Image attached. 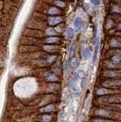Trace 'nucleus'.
I'll return each mask as SVG.
<instances>
[{"instance_id": "obj_3", "label": "nucleus", "mask_w": 121, "mask_h": 122, "mask_svg": "<svg viewBox=\"0 0 121 122\" xmlns=\"http://www.w3.org/2000/svg\"><path fill=\"white\" fill-rule=\"evenodd\" d=\"M94 115L97 117H99L101 118H103V117L110 118L112 116V113L111 111H109V110L104 109V108H99L94 111Z\"/></svg>"}, {"instance_id": "obj_28", "label": "nucleus", "mask_w": 121, "mask_h": 122, "mask_svg": "<svg viewBox=\"0 0 121 122\" xmlns=\"http://www.w3.org/2000/svg\"><path fill=\"white\" fill-rule=\"evenodd\" d=\"M86 85V79L85 78H82V83H81V86L82 88H84Z\"/></svg>"}, {"instance_id": "obj_29", "label": "nucleus", "mask_w": 121, "mask_h": 122, "mask_svg": "<svg viewBox=\"0 0 121 122\" xmlns=\"http://www.w3.org/2000/svg\"><path fill=\"white\" fill-rule=\"evenodd\" d=\"M118 28H119L120 30H121V24H120V25H119V26H118Z\"/></svg>"}, {"instance_id": "obj_25", "label": "nucleus", "mask_w": 121, "mask_h": 122, "mask_svg": "<svg viewBox=\"0 0 121 122\" xmlns=\"http://www.w3.org/2000/svg\"><path fill=\"white\" fill-rule=\"evenodd\" d=\"M67 70H68V63L66 61H64V63L63 64V70L64 72H66Z\"/></svg>"}, {"instance_id": "obj_8", "label": "nucleus", "mask_w": 121, "mask_h": 122, "mask_svg": "<svg viewBox=\"0 0 121 122\" xmlns=\"http://www.w3.org/2000/svg\"><path fill=\"white\" fill-rule=\"evenodd\" d=\"M59 41V38L58 37H47L45 42L48 44H56L57 42Z\"/></svg>"}, {"instance_id": "obj_7", "label": "nucleus", "mask_w": 121, "mask_h": 122, "mask_svg": "<svg viewBox=\"0 0 121 122\" xmlns=\"http://www.w3.org/2000/svg\"><path fill=\"white\" fill-rule=\"evenodd\" d=\"M82 20L80 17H77L75 18V21H74V27L77 30H80V28H82Z\"/></svg>"}, {"instance_id": "obj_4", "label": "nucleus", "mask_w": 121, "mask_h": 122, "mask_svg": "<svg viewBox=\"0 0 121 122\" xmlns=\"http://www.w3.org/2000/svg\"><path fill=\"white\" fill-rule=\"evenodd\" d=\"M104 76L106 77H116V76H121V70H107L104 72Z\"/></svg>"}, {"instance_id": "obj_1", "label": "nucleus", "mask_w": 121, "mask_h": 122, "mask_svg": "<svg viewBox=\"0 0 121 122\" xmlns=\"http://www.w3.org/2000/svg\"><path fill=\"white\" fill-rule=\"evenodd\" d=\"M100 103H107V104H111V103H121V98L117 95H104L99 98L98 100Z\"/></svg>"}, {"instance_id": "obj_6", "label": "nucleus", "mask_w": 121, "mask_h": 122, "mask_svg": "<svg viewBox=\"0 0 121 122\" xmlns=\"http://www.w3.org/2000/svg\"><path fill=\"white\" fill-rule=\"evenodd\" d=\"M99 44H100V41L99 39H97L96 41V43H95V47H94V54H93V62L94 63L97 60V53L98 51H99Z\"/></svg>"}, {"instance_id": "obj_19", "label": "nucleus", "mask_w": 121, "mask_h": 122, "mask_svg": "<svg viewBox=\"0 0 121 122\" xmlns=\"http://www.w3.org/2000/svg\"><path fill=\"white\" fill-rule=\"evenodd\" d=\"M89 55H90V51H89V50L88 48H85V49L83 50V51H82V56H83V58L87 59L89 56Z\"/></svg>"}, {"instance_id": "obj_2", "label": "nucleus", "mask_w": 121, "mask_h": 122, "mask_svg": "<svg viewBox=\"0 0 121 122\" xmlns=\"http://www.w3.org/2000/svg\"><path fill=\"white\" fill-rule=\"evenodd\" d=\"M102 85L107 89L121 87V79H107L102 83Z\"/></svg>"}, {"instance_id": "obj_5", "label": "nucleus", "mask_w": 121, "mask_h": 122, "mask_svg": "<svg viewBox=\"0 0 121 122\" xmlns=\"http://www.w3.org/2000/svg\"><path fill=\"white\" fill-rule=\"evenodd\" d=\"M62 18L59 17V16H56V17H51L48 19V24L50 25H56L59 24L60 22L62 21Z\"/></svg>"}, {"instance_id": "obj_12", "label": "nucleus", "mask_w": 121, "mask_h": 122, "mask_svg": "<svg viewBox=\"0 0 121 122\" xmlns=\"http://www.w3.org/2000/svg\"><path fill=\"white\" fill-rule=\"evenodd\" d=\"M79 65V62H78V60L77 58H75V57H73V58H72L71 61H70V67L72 69H76Z\"/></svg>"}, {"instance_id": "obj_18", "label": "nucleus", "mask_w": 121, "mask_h": 122, "mask_svg": "<svg viewBox=\"0 0 121 122\" xmlns=\"http://www.w3.org/2000/svg\"><path fill=\"white\" fill-rule=\"evenodd\" d=\"M48 12L50 15H57V14L59 13V10L58 9H56V8L53 7V8H51V9H50V10H49Z\"/></svg>"}, {"instance_id": "obj_17", "label": "nucleus", "mask_w": 121, "mask_h": 122, "mask_svg": "<svg viewBox=\"0 0 121 122\" xmlns=\"http://www.w3.org/2000/svg\"><path fill=\"white\" fill-rule=\"evenodd\" d=\"M56 48L55 46H53L52 44H49V45H45L44 47V49L47 52H53L54 51V49Z\"/></svg>"}, {"instance_id": "obj_9", "label": "nucleus", "mask_w": 121, "mask_h": 122, "mask_svg": "<svg viewBox=\"0 0 121 122\" xmlns=\"http://www.w3.org/2000/svg\"><path fill=\"white\" fill-rule=\"evenodd\" d=\"M46 78L48 81L50 82H56L58 80V77L56 76L54 73H53V72H47V76H46Z\"/></svg>"}, {"instance_id": "obj_16", "label": "nucleus", "mask_w": 121, "mask_h": 122, "mask_svg": "<svg viewBox=\"0 0 121 122\" xmlns=\"http://www.w3.org/2000/svg\"><path fill=\"white\" fill-rule=\"evenodd\" d=\"M74 34H75L74 30L73 28H68L67 31H66V35H67V37H68L69 39H72V38L74 37Z\"/></svg>"}, {"instance_id": "obj_23", "label": "nucleus", "mask_w": 121, "mask_h": 122, "mask_svg": "<svg viewBox=\"0 0 121 122\" xmlns=\"http://www.w3.org/2000/svg\"><path fill=\"white\" fill-rule=\"evenodd\" d=\"M47 34H48V35H55L56 34V32H55V30L53 29V28H48L47 30Z\"/></svg>"}, {"instance_id": "obj_14", "label": "nucleus", "mask_w": 121, "mask_h": 122, "mask_svg": "<svg viewBox=\"0 0 121 122\" xmlns=\"http://www.w3.org/2000/svg\"><path fill=\"white\" fill-rule=\"evenodd\" d=\"M111 60L113 63H118L121 61V55L120 54H115L112 56Z\"/></svg>"}, {"instance_id": "obj_27", "label": "nucleus", "mask_w": 121, "mask_h": 122, "mask_svg": "<svg viewBox=\"0 0 121 122\" xmlns=\"http://www.w3.org/2000/svg\"><path fill=\"white\" fill-rule=\"evenodd\" d=\"M91 1H92V2L94 5H98L101 3V0H91Z\"/></svg>"}, {"instance_id": "obj_20", "label": "nucleus", "mask_w": 121, "mask_h": 122, "mask_svg": "<svg viewBox=\"0 0 121 122\" xmlns=\"http://www.w3.org/2000/svg\"><path fill=\"white\" fill-rule=\"evenodd\" d=\"M55 60H56V56H50L46 59L45 62L47 63H52L53 62H54Z\"/></svg>"}, {"instance_id": "obj_15", "label": "nucleus", "mask_w": 121, "mask_h": 122, "mask_svg": "<svg viewBox=\"0 0 121 122\" xmlns=\"http://www.w3.org/2000/svg\"><path fill=\"white\" fill-rule=\"evenodd\" d=\"M111 46L112 47H120V42L117 41L116 38H113V39L111 41V43H110Z\"/></svg>"}, {"instance_id": "obj_11", "label": "nucleus", "mask_w": 121, "mask_h": 122, "mask_svg": "<svg viewBox=\"0 0 121 122\" xmlns=\"http://www.w3.org/2000/svg\"><path fill=\"white\" fill-rule=\"evenodd\" d=\"M111 92V90L109 89H106V88H100L97 90V95H104L109 94Z\"/></svg>"}, {"instance_id": "obj_10", "label": "nucleus", "mask_w": 121, "mask_h": 122, "mask_svg": "<svg viewBox=\"0 0 121 122\" xmlns=\"http://www.w3.org/2000/svg\"><path fill=\"white\" fill-rule=\"evenodd\" d=\"M70 88L73 93L78 94L79 92V89L77 86V84L75 83V81H73V80H71V82H70Z\"/></svg>"}, {"instance_id": "obj_21", "label": "nucleus", "mask_w": 121, "mask_h": 122, "mask_svg": "<svg viewBox=\"0 0 121 122\" xmlns=\"http://www.w3.org/2000/svg\"><path fill=\"white\" fill-rule=\"evenodd\" d=\"M93 122H113V121L107 119H104V118H96V119L93 120Z\"/></svg>"}, {"instance_id": "obj_26", "label": "nucleus", "mask_w": 121, "mask_h": 122, "mask_svg": "<svg viewBox=\"0 0 121 122\" xmlns=\"http://www.w3.org/2000/svg\"><path fill=\"white\" fill-rule=\"evenodd\" d=\"M74 53H75V47H74V46H73V47H72L71 49H70V53H69L71 58H73V57H74L73 56Z\"/></svg>"}, {"instance_id": "obj_13", "label": "nucleus", "mask_w": 121, "mask_h": 122, "mask_svg": "<svg viewBox=\"0 0 121 122\" xmlns=\"http://www.w3.org/2000/svg\"><path fill=\"white\" fill-rule=\"evenodd\" d=\"M53 110H54V105H52V104L45 106L44 108H43L42 109H41V111L44 112H51Z\"/></svg>"}, {"instance_id": "obj_24", "label": "nucleus", "mask_w": 121, "mask_h": 122, "mask_svg": "<svg viewBox=\"0 0 121 122\" xmlns=\"http://www.w3.org/2000/svg\"><path fill=\"white\" fill-rule=\"evenodd\" d=\"M56 5L57 6H59V7H60V8H64L66 5V4L64 3L63 2H62V1H56Z\"/></svg>"}, {"instance_id": "obj_22", "label": "nucleus", "mask_w": 121, "mask_h": 122, "mask_svg": "<svg viewBox=\"0 0 121 122\" xmlns=\"http://www.w3.org/2000/svg\"><path fill=\"white\" fill-rule=\"evenodd\" d=\"M43 121L44 122H50L51 121V116L48 115V114H45L43 116Z\"/></svg>"}]
</instances>
